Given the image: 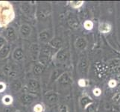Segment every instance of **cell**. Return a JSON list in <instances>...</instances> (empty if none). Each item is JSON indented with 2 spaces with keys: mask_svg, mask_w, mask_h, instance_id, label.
Wrapping results in <instances>:
<instances>
[{
  "mask_svg": "<svg viewBox=\"0 0 120 112\" xmlns=\"http://www.w3.org/2000/svg\"><path fill=\"white\" fill-rule=\"evenodd\" d=\"M93 94H94L96 97H98V96H100V95H101V90L100 89H99V88H96L93 89Z\"/></svg>",
  "mask_w": 120,
  "mask_h": 112,
  "instance_id": "10",
  "label": "cell"
},
{
  "mask_svg": "<svg viewBox=\"0 0 120 112\" xmlns=\"http://www.w3.org/2000/svg\"><path fill=\"white\" fill-rule=\"evenodd\" d=\"M34 112H43L44 111V108L41 104H37L34 107Z\"/></svg>",
  "mask_w": 120,
  "mask_h": 112,
  "instance_id": "8",
  "label": "cell"
},
{
  "mask_svg": "<svg viewBox=\"0 0 120 112\" xmlns=\"http://www.w3.org/2000/svg\"><path fill=\"white\" fill-rule=\"evenodd\" d=\"M60 112H67V107L66 106H64L63 108H62L61 110H60Z\"/></svg>",
  "mask_w": 120,
  "mask_h": 112,
  "instance_id": "13",
  "label": "cell"
},
{
  "mask_svg": "<svg viewBox=\"0 0 120 112\" xmlns=\"http://www.w3.org/2000/svg\"><path fill=\"white\" fill-rule=\"evenodd\" d=\"M78 84L80 87H81V88H84V87L86 86V81L84 79H80L79 81H78Z\"/></svg>",
  "mask_w": 120,
  "mask_h": 112,
  "instance_id": "12",
  "label": "cell"
},
{
  "mask_svg": "<svg viewBox=\"0 0 120 112\" xmlns=\"http://www.w3.org/2000/svg\"><path fill=\"white\" fill-rule=\"evenodd\" d=\"M31 28L25 25V26H22L21 28H20V34L23 37H28L31 35Z\"/></svg>",
  "mask_w": 120,
  "mask_h": 112,
  "instance_id": "3",
  "label": "cell"
},
{
  "mask_svg": "<svg viewBox=\"0 0 120 112\" xmlns=\"http://www.w3.org/2000/svg\"><path fill=\"white\" fill-rule=\"evenodd\" d=\"M116 85H117V82H116V80H114V79H111V80L109 81L108 85H109L110 88H115V87L116 86Z\"/></svg>",
  "mask_w": 120,
  "mask_h": 112,
  "instance_id": "9",
  "label": "cell"
},
{
  "mask_svg": "<svg viewBox=\"0 0 120 112\" xmlns=\"http://www.w3.org/2000/svg\"><path fill=\"white\" fill-rule=\"evenodd\" d=\"M6 89V85L2 81H0V93H2Z\"/></svg>",
  "mask_w": 120,
  "mask_h": 112,
  "instance_id": "11",
  "label": "cell"
},
{
  "mask_svg": "<svg viewBox=\"0 0 120 112\" xmlns=\"http://www.w3.org/2000/svg\"><path fill=\"white\" fill-rule=\"evenodd\" d=\"M2 103L4 105H11L12 103H13V101H14V98L12 97L11 95H5V96H4L2 97Z\"/></svg>",
  "mask_w": 120,
  "mask_h": 112,
  "instance_id": "5",
  "label": "cell"
},
{
  "mask_svg": "<svg viewBox=\"0 0 120 112\" xmlns=\"http://www.w3.org/2000/svg\"><path fill=\"white\" fill-rule=\"evenodd\" d=\"M98 30L101 33H108L111 30V26L110 25L106 23H102L99 25L98 26Z\"/></svg>",
  "mask_w": 120,
  "mask_h": 112,
  "instance_id": "2",
  "label": "cell"
},
{
  "mask_svg": "<svg viewBox=\"0 0 120 112\" xmlns=\"http://www.w3.org/2000/svg\"><path fill=\"white\" fill-rule=\"evenodd\" d=\"M15 14L12 5L8 2H0V28L6 26L14 19Z\"/></svg>",
  "mask_w": 120,
  "mask_h": 112,
  "instance_id": "1",
  "label": "cell"
},
{
  "mask_svg": "<svg viewBox=\"0 0 120 112\" xmlns=\"http://www.w3.org/2000/svg\"><path fill=\"white\" fill-rule=\"evenodd\" d=\"M5 37H8V40H16V33L14 28H8L7 31H5Z\"/></svg>",
  "mask_w": 120,
  "mask_h": 112,
  "instance_id": "4",
  "label": "cell"
},
{
  "mask_svg": "<svg viewBox=\"0 0 120 112\" xmlns=\"http://www.w3.org/2000/svg\"><path fill=\"white\" fill-rule=\"evenodd\" d=\"M84 27L86 30H91L93 28V23L91 20H86L84 23Z\"/></svg>",
  "mask_w": 120,
  "mask_h": 112,
  "instance_id": "7",
  "label": "cell"
},
{
  "mask_svg": "<svg viewBox=\"0 0 120 112\" xmlns=\"http://www.w3.org/2000/svg\"><path fill=\"white\" fill-rule=\"evenodd\" d=\"M84 2L83 1H72L70 2V5L73 8H78L83 5Z\"/></svg>",
  "mask_w": 120,
  "mask_h": 112,
  "instance_id": "6",
  "label": "cell"
}]
</instances>
